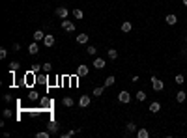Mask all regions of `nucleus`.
<instances>
[{
  "label": "nucleus",
  "mask_w": 187,
  "mask_h": 138,
  "mask_svg": "<svg viewBox=\"0 0 187 138\" xmlns=\"http://www.w3.org/2000/svg\"><path fill=\"white\" fill-rule=\"evenodd\" d=\"M152 88H154V92H163L165 82L161 79H157V77H152Z\"/></svg>",
  "instance_id": "nucleus-1"
},
{
  "label": "nucleus",
  "mask_w": 187,
  "mask_h": 138,
  "mask_svg": "<svg viewBox=\"0 0 187 138\" xmlns=\"http://www.w3.org/2000/svg\"><path fill=\"white\" fill-rule=\"evenodd\" d=\"M118 101H120V103H124V105L131 103V93H129V92H125V90H122V92L118 93Z\"/></svg>",
  "instance_id": "nucleus-2"
},
{
  "label": "nucleus",
  "mask_w": 187,
  "mask_h": 138,
  "mask_svg": "<svg viewBox=\"0 0 187 138\" xmlns=\"http://www.w3.org/2000/svg\"><path fill=\"white\" fill-rule=\"evenodd\" d=\"M54 13H56V17H60V19H67V15H69V9H67L66 6H58Z\"/></svg>",
  "instance_id": "nucleus-3"
},
{
  "label": "nucleus",
  "mask_w": 187,
  "mask_h": 138,
  "mask_svg": "<svg viewBox=\"0 0 187 138\" xmlns=\"http://www.w3.org/2000/svg\"><path fill=\"white\" fill-rule=\"evenodd\" d=\"M54 43H56V36H52V34H45L43 45H45V47H52Z\"/></svg>",
  "instance_id": "nucleus-4"
},
{
  "label": "nucleus",
  "mask_w": 187,
  "mask_h": 138,
  "mask_svg": "<svg viewBox=\"0 0 187 138\" xmlns=\"http://www.w3.org/2000/svg\"><path fill=\"white\" fill-rule=\"evenodd\" d=\"M88 75H90V67L88 65L82 64V65L77 67V77H88Z\"/></svg>",
  "instance_id": "nucleus-5"
},
{
  "label": "nucleus",
  "mask_w": 187,
  "mask_h": 138,
  "mask_svg": "<svg viewBox=\"0 0 187 138\" xmlns=\"http://www.w3.org/2000/svg\"><path fill=\"white\" fill-rule=\"evenodd\" d=\"M90 103H92L90 95H81V99H79V107H81V108H88Z\"/></svg>",
  "instance_id": "nucleus-6"
},
{
  "label": "nucleus",
  "mask_w": 187,
  "mask_h": 138,
  "mask_svg": "<svg viewBox=\"0 0 187 138\" xmlns=\"http://www.w3.org/2000/svg\"><path fill=\"white\" fill-rule=\"evenodd\" d=\"M62 28L66 30V32H75V22H71V21H62Z\"/></svg>",
  "instance_id": "nucleus-7"
},
{
  "label": "nucleus",
  "mask_w": 187,
  "mask_h": 138,
  "mask_svg": "<svg viewBox=\"0 0 187 138\" xmlns=\"http://www.w3.org/2000/svg\"><path fill=\"white\" fill-rule=\"evenodd\" d=\"M165 22H167L169 26H174V24L178 22V17H176L174 13H170V15H167V17H165Z\"/></svg>",
  "instance_id": "nucleus-8"
},
{
  "label": "nucleus",
  "mask_w": 187,
  "mask_h": 138,
  "mask_svg": "<svg viewBox=\"0 0 187 138\" xmlns=\"http://www.w3.org/2000/svg\"><path fill=\"white\" fill-rule=\"evenodd\" d=\"M28 52H30L32 56H36V54L39 52V45H37V41H34V43L28 45Z\"/></svg>",
  "instance_id": "nucleus-9"
},
{
  "label": "nucleus",
  "mask_w": 187,
  "mask_h": 138,
  "mask_svg": "<svg viewBox=\"0 0 187 138\" xmlns=\"http://www.w3.org/2000/svg\"><path fill=\"white\" fill-rule=\"evenodd\" d=\"M58 129H60V125H58L56 121H51V123L47 125V131H49L51 135H56V133H58Z\"/></svg>",
  "instance_id": "nucleus-10"
},
{
  "label": "nucleus",
  "mask_w": 187,
  "mask_h": 138,
  "mask_svg": "<svg viewBox=\"0 0 187 138\" xmlns=\"http://www.w3.org/2000/svg\"><path fill=\"white\" fill-rule=\"evenodd\" d=\"M32 37H34V41H37V43H39V41H43V39H45V34H43V30H36V32L32 34Z\"/></svg>",
  "instance_id": "nucleus-11"
},
{
  "label": "nucleus",
  "mask_w": 187,
  "mask_h": 138,
  "mask_svg": "<svg viewBox=\"0 0 187 138\" xmlns=\"http://www.w3.org/2000/svg\"><path fill=\"white\" fill-rule=\"evenodd\" d=\"M150 112H152V114H157V112H161V103H159V101H154V103L150 105Z\"/></svg>",
  "instance_id": "nucleus-12"
},
{
  "label": "nucleus",
  "mask_w": 187,
  "mask_h": 138,
  "mask_svg": "<svg viewBox=\"0 0 187 138\" xmlns=\"http://www.w3.org/2000/svg\"><path fill=\"white\" fill-rule=\"evenodd\" d=\"M88 39H90V36H86V34H79L77 36V43H81V45H86Z\"/></svg>",
  "instance_id": "nucleus-13"
},
{
  "label": "nucleus",
  "mask_w": 187,
  "mask_h": 138,
  "mask_svg": "<svg viewBox=\"0 0 187 138\" xmlns=\"http://www.w3.org/2000/svg\"><path fill=\"white\" fill-rule=\"evenodd\" d=\"M34 71H30V73H26L24 75V84H28V86H32V82H34Z\"/></svg>",
  "instance_id": "nucleus-14"
},
{
  "label": "nucleus",
  "mask_w": 187,
  "mask_h": 138,
  "mask_svg": "<svg viewBox=\"0 0 187 138\" xmlns=\"http://www.w3.org/2000/svg\"><path fill=\"white\" fill-rule=\"evenodd\" d=\"M185 99H187V93H185V92H184V90H180V92H176V101H178V103H184Z\"/></svg>",
  "instance_id": "nucleus-15"
},
{
  "label": "nucleus",
  "mask_w": 187,
  "mask_h": 138,
  "mask_svg": "<svg viewBox=\"0 0 187 138\" xmlns=\"http://www.w3.org/2000/svg\"><path fill=\"white\" fill-rule=\"evenodd\" d=\"M131 28H133V24H131V21H124L122 22V32H131Z\"/></svg>",
  "instance_id": "nucleus-16"
},
{
  "label": "nucleus",
  "mask_w": 187,
  "mask_h": 138,
  "mask_svg": "<svg viewBox=\"0 0 187 138\" xmlns=\"http://www.w3.org/2000/svg\"><path fill=\"white\" fill-rule=\"evenodd\" d=\"M94 67H96V69H103V67H105V60H103V58H96V60H94Z\"/></svg>",
  "instance_id": "nucleus-17"
},
{
  "label": "nucleus",
  "mask_w": 187,
  "mask_h": 138,
  "mask_svg": "<svg viewBox=\"0 0 187 138\" xmlns=\"http://www.w3.org/2000/svg\"><path fill=\"white\" fill-rule=\"evenodd\" d=\"M103 92H105V84H103V86H97V88H94L92 95H96V97H101V95H103Z\"/></svg>",
  "instance_id": "nucleus-18"
},
{
  "label": "nucleus",
  "mask_w": 187,
  "mask_h": 138,
  "mask_svg": "<svg viewBox=\"0 0 187 138\" xmlns=\"http://www.w3.org/2000/svg\"><path fill=\"white\" fill-rule=\"evenodd\" d=\"M150 136V133H148V129L146 127H142V129H139L137 131V138H148Z\"/></svg>",
  "instance_id": "nucleus-19"
},
{
  "label": "nucleus",
  "mask_w": 187,
  "mask_h": 138,
  "mask_svg": "<svg viewBox=\"0 0 187 138\" xmlns=\"http://www.w3.org/2000/svg\"><path fill=\"white\" fill-rule=\"evenodd\" d=\"M107 56H109L111 60H116V58H118V50H116V49H109V50H107Z\"/></svg>",
  "instance_id": "nucleus-20"
},
{
  "label": "nucleus",
  "mask_w": 187,
  "mask_h": 138,
  "mask_svg": "<svg viewBox=\"0 0 187 138\" xmlns=\"http://www.w3.org/2000/svg\"><path fill=\"white\" fill-rule=\"evenodd\" d=\"M116 82V77H112V75H109L107 79H105V88H109V86H112Z\"/></svg>",
  "instance_id": "nucleus-21"
},
{
  "label": "nucleus",
  "mask_w": 187,
  "mask_h": 138,
  "mask_svg": "<svg viewBox=\"0 0 187 138\" xmlns=\"http://www.w3.org/2000/svg\"><path fill=\"white\" fill-rule=\"evenodd\" d=\"M146 97H148V95H146V92H144V90H139V92H137V101H140V103H142V101H146Z\"/></svg>",
  "instance_id": "nucleus-22"
},
{
  "label": "nucleus",
  "mask_w": 187,
  "mask_h": 138,
  "mask_svg": "<svg viewBox=\"0 0 187 138\" xmlns=\"http://www.w3.org/2000/svg\"><path fill=\"white\" fill-rule=\"evenodd\" d=\"M62 105H64L66 108H69V107H73L75 103H73V99H71V97H64V99H62Z\"/></svg>",
  "instance_id": "nucleus-23"
},
{
  "label": "nucleus",
  "mask_w": 187,
  "mask_h": 138,
  "mask_svg": "<svg viewBox=\"0 0 187 138\" xmlns=\"http://www.w3.org/2000/svg\"><path fill=\"white\" fill-rule=\"evenodd\" d=\"M174 82H176V84H178V86H182V84H184V82H185V77H184V75H182V73H178V75H176V79H174Z\"/></svg>",
  "instance_id": "nucleus-24"
},
{
  "label": "nucleus",
  "mask_w": 187,
  "mask_h": 138,
  "mask_svg": "<svg viewBox=\"0 0 187 138\" xmlns=\"http://www.w3.org/2000/svg\"><path fill=\"white\" fill-rule=\"evenodd\" d=\"M36 136L37 138H51L52 135H51L49 131H39V133H36Z\"/></svg>",
  "instance_id": "nucleus-25"
},
{
  "label": "nucleus",
  "mask_w": 187,
  "mask_h": 138,
  "mask_svg": "<svg viewBox=\"0 0 187 138\" xmlns=\"http://www.w3.org/2000/svg\"><path fill=\"white\" fill-rule=\"evenodd\" d=\"M86 52H88L90 56H96V52H97V49H96L94 45H88V47H86Z\"/></svg>",
  "instance_id": "nucleus-26"
},
{
  "label": "nucleus",
  "mask_w": 187,
  "mask_h": 138,
  "mask_svg": "<svg viewBox=\"0 0 187 138\" xmlns=\"http://www.w3.org/2000/svg\"><path fill=\"white\" fill-rule=\"evenodd\" d=\"M125 129H127V133H135V131H137V125H135L133 121H129V123L125 125Z\"/></svg>",
  "instance_id": "nucleus-27"
},
{
  "label": "nucleus",
  "mask_w": 187,
  "mask_h": 138,
  "mask_svg": "<svg viewBox=\"0 0 187 138\" xmlns=\"http://www.w3.org/2000/svg\"><path fill=\"white\" fill-rule=\"evenodd\" d=\"M73 17H75V19H82V17H84V13H82L81 9H73Z\"/></svg>",
  "instance_id": "nucleus-28"
},
{
  "label": "nucleus",
  "mask_w": 187,
  "mask_h": 138,
  "mask_svg": "<svg viewBox=\"0 0 187 138\" xmlns=\"http://www.w3.org/2000/svg\"><path fill=\"white\" fill-rule=\"evenodd\" d=\"M17 69H19V62H11V64H9V71H11V73H15Z\"/></svg>",
  "instance_id": "nucleus-29"
},
{
  "label": "nucleus",
  "mask_w": 187,
  "mask_h": 138,
  "mask_svg": "<svg viewBox=\"0 0 187 138\" xmlns=\"http://www.w3.org/2000/svg\"><path fill=\"white\" fill-rule=\"evenodd\" d=\"M75 133H77V131H73V129H71V131H67V133H62L60 136H62V138H69V136H73Z\"/></svg>",
  "instance_id": "nucleus-30"
},
{
  "label": "nucleus",
  "mask_w": 187,
  "mask_h": 138,
  "mask_svg": "<svg viewBox=\"0 0 187 138\" xmlns=\"http://www.w3.org/2000/svg\"><path fill=\"white\" fill-rule=\"evenodd\" d=\"M43 71H45V73H51V71H52V65H51L49 62H47V64H43Z\"/></svg>",
  "instance_id": "nucleus-31"
},
{
  "label": "nucleus",
  "mask_w": 187,
  "mask_h": 138,
  "mask_svg": "<svg viewBox=\"0 0 187 138\" xmlns=\"http://www.w3.org/2000/svg\"><path fill=\"white\" fill-rule=\"evenodd\" d=\"M11 114H13L11 108H6V110H4V118H11Z\"/></svg>",
  "instance_id": "nucleus-32"
},
{
  "label": "nucleus",
  "mask_w": 187,
  "mask_h": 138,
  "mask_svg": "<svg viewBox=\"0 0 187 138\" xmlns=\"http://www.w3.org/2000/svg\"><path fill=\"white\" fill-rule=\"evenodd\" d=\"M6 56H7V50H6V49H4V47H2V49H0V58H2V60H4V58H6Z\"/></svg>",
  "instance_id": "nucleus-33"
},
{
  "label": "nucleus",
  "mask_w": 187,
  "mask_h": 138,
  "mask_svg": "<svg viewBox=\"0 0 187 138\" xmlns=\"http://www.w3.org/2000/svg\"><path fill=\"white\" fill-rule=\"evenodd\" d=\"M49 105H51V101H49V99H43V101H41V107H49Z\"/></svg>",
  "instance_id": "nucleus-34"
},
{
  "label": "nucleus",
  "mask_w": 187,
  "mask_h": 138,
  "mask_svg": "<svg viewBox=\"0 0 187 138\" xmlns=\"http://www.w3.org/2000/svg\"><path fill=\"white\" fill-rule=\"evenodd\" d=\"M19 49H21V45H19V43H15V45H13V52H17Z\"/></svg>",
  "instance_id": "nucleus-35"
},
{
  "label": "nucleus",
  "mask_w": 187,
  "mask_h": 138,
  "mask_svg": "<svg viewBox=\"0 0 187 138\" xmlns=\"http://www.w3.org/2000/svg\"><path fill=\"white\" fill-rule=\"evenodd\" d=\"M4 101H6V103H11V95H4Z\"/></svg>",
  "instance_id": "nucleus-36"
},
{
  "label": "nucleus",
  "mask_w": 187,
  "mask_h": 138,
  "mask_svg": "<svg viewBox=\"0 0 187 138\" xmlns=\"http://www.w3.org/2000/svg\"><path fill=\"white\" fill-rule=\"evenodd\" d=\"M182 2H184V6H187V0H182Z\"/></svg>",
  "instance_id": "nucleus-37"
},
{
  "label": "nucleus",
  "mask_w": 187,
  "mask_h": 138,
  "mask_svg": "<svg viewBox=\"0 0 187 138\" xmlns=\"http://www.w3.org/2000/svg\"><path fill=\"white\" fill-rule=\"evenodd\" d=\"M185 43H187V36H185Z\"/></svg>",
  "instance_id": "nucleus-38"
}]
</instances>
